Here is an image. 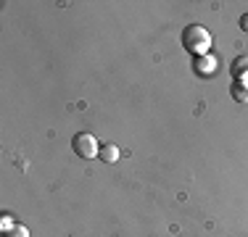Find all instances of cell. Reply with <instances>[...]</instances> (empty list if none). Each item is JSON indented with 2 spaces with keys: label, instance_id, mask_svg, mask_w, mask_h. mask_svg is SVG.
<instances>
[{
  "label": "cell",
  "instance_id": "cell-1",
  "mask_svg": "<svg viewBox=\"0 0 248 237\" xmlns=\"http://www.w3.org/2000/svg\"><path fill=\"white\" fill-rule=\"evenodd\" d=\"M182 45H185L187 53H193V56L198 58V56H209L214 40H211V32L206 27L190 24V27H185V32H182Z\"/></svg>",
  "mask_w": 248,
  "mask_h": 237
},
{
  "label": "cell",
  "instance_id": "cell-2",
  "mask_svg": "<svg viewBox=\"0 0 248 237\" xmlns=\"http://www.w3.org/2000/svg\"><path fill=\"white\" fill-rule=\"evenodd\" d=\"M72 150H74L79 158H95V156H100L98 137H95V134H90V132H79V134H74V140H72Z\"/></svg>",
  "mask_w": 248,
  "mask_h": 237
},
{
  "label": "cell",
  "instance_id": "cell-3",
  "mask_svg": "<svg viewBox=\"0 0 248 237\" xmlns=\"http://www.w3.org/2000/svg\"><path fill=\"white\" fill-rule=\"evenodd\" d=\"M193 71H196L201 79L214 76L217 71H219V61H217L214 53H209V56H198V58H193Z\"/></svg>",
  "mask_w": 248,
  "mask_h": 237
},
{
  "label": "cell",
  "instance_id": "cell-4",
  "mask_svg": "<svg viewBox=\"0 0 248 237\" xmlns=\"http://www.w3.org/2000/svg\"><path fill=\"white\" fill-rule=\"evenodd\" d=\"M230 74L235 76V82H238V79H248V56L232 58V63H230Z\"/></svg>",
  "mask_w": 248,
  "mask_h": 237
},
{
  "label": "cell",
  "instance_id": "cell-5",
  "mask_svg": "<svg viewBox=\"0 0 248 237\" xmlns=\"http://www.w3.org/2000/svg\"><path fill=\"white\" fill-rule=\"evenodd\" d=\"M230 95H232L235 103L248 105V79H238V82H232V87H230Z\"/></svg>",
  "mask_w": 248,
  "mask_h": 237
},
{
  "label": "cell",
  "instance_id": "cell-6",
  "mask_svg": "<svg viewBox=\"0 0 248 237\" xmlns=\"http://www.w3.org/2000/svg\"><path fill=\"white\" fill-rule=\"evenodd\" d=\"M122 158V150L116 145H100V161L106 163H116Z\"/></svg>",
  "mask_w": 248,
  "mask_h": 237
},
{
  "label": "cell",
  "instance_id": "cell-7",
  "mask_svg": "<svg viewBox=\"0 0 248 237\" xmlns=\"http://www.w3.org/2000/svg\"><path fill=\"white\" fill-rule=\"evenodd\" d=\"M16 227V219L14 213H3V219H0V232H8V229Z\"/></svg>",
  "mask_w": 248,
  "mask_h": 237
},
{
  "label": "cell",
  "instance_id": "cell-8",
  "mask_svg": "<svg viewBox=\"0 0 248 237\" xmlns=\"http://www.w3.org/2000/svg\"><path fill=\"white\" fill-rule=\"evenodd\" d=\"M3 237H29V229L24 224H16L14 229H8V232H3Z\"/></svg>",
  "mask_w": 248,
  "mask_h": 237
},
{
  "label": "cell",
  "instance_id": "cell-9",
  "mask_svg": "<svg viewBox=\"0 0 248 237\" xmlns=\"http://www.w3.org/2000/svg\"><path fill=\"white\" fill-rule=\"evenodd\" d=\"M240 29H243V32H248V14L240 16Z\"/></svg>",
  "mask_w": 248,
  "mask_h": 237
}]
</instances>
